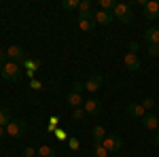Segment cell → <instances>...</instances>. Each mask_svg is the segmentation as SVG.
<instances>
[{
	"label": "cell",
	"mask_w": 159,
	"mask_h": 157,
	"mask_svg": "<svg viewBox=\"0 0 159 157\" xmlns=\"http://www.w3.org/2000/svg\"><path fill=\"white\" fill-rule=\"evenodd\" d=\"M0 74H2L4 81L17 83V81L21 79V68H19V64H15V62H7V64L0 68Z\"/></svg>",
	"instance_id": "obj_1"
},
{
	"label": "cell",
	"mask_w": 159,
	"mask_h": 157,
	"mask_svg": "<svg viewBox=\"0 0 159 157\" xmlns=\"http://www.w3.org/2000/svg\"><path fill=\"white\" fill-rule=\"evenodd\" d=\"M112 17L119 19L121 24H129V21L134 19L132 4H127V2H117V7H115V11H112Z\"/></svg>",
	"instance_id": "obj_2"
},
{
	"label": "cell",
	"mask_w": 159,
	"mask_h": 157,
	"mask_svg": "<svg viewBox=\"0 0 159 157\" xmlns=\"http://www.w3.org/2000/svg\"><path fill=\"white\" fill-rule=\"evenodd\" d=\"M28 132V123H25L24 119H11V123L7 125V136L9 138H21L24 134Z\"/></svg>",
	"instance_id": "obj_3"
},
{
	"label": "cell",
	"mask_w": 159,
	"mask_h": 157,
	"mask_svg": "<svg viewBox=\"0 0 159 157\" xmlns=\"http://www.w3.org/2000/svg\"><path fill=\"white\" fill-rule=\"evenodd\" d=\"M76 24H79V28H81L83 32H91V30L96 28V13H93V11L79 13V17H76Z\"/></svg>",
	"instance_id": "obj_4"
},
{
	"label": "cell",
	"mask_w": 159,
	"mask_h": 157,
	"mask_svg": "<svg viewBox=\"0 0 159 157\" xmlns=\"http://www.w3.org/2000/svg\"><path fill=\"white\" fill-rule=\"evenodd\" d=\"M102 146H104L108 153H117V151H121V149H123V140H121V136L110 134V136H106V138H104Z\"/></svg>",
	"instance_id": "obj_5"
},
{
	"label": "cell",
	"mask_w": 159,
	"mask_h": 157,
	"mask_svg": "<svg viewBox=\"0 0 159 157\" xmlns=\"http://www.w3.org/2000/svg\"><path fill=\"white\" fill-rule=\"evenodd\" d=\"M142 15L147 17L148 21H153V19H159V2H155V0H148L147 4L142 7Z\"/></svg>",
	"instance_id": "obj_6"
},
{
	"label": "cell",
	"mask_w": 159,
	"mask_h": 157,
	"mask_svg": "<svg viewBox=\"0 0 159 157\" xmlns=\"http://www.w3.org/2000/svg\"><path fill=\"white\" fill-rule=\"evenodd\" d=\"M7 58L11 62H25V53H24V47L21 45H11V47L7 49Z\"/></svg>",
	"instance_id": "obj_7"
},
{
	"label": "cell",
	"mask_w": 159,
	"mask_h": 157,
	"mask_svg": "<svg viewBox=\"0 0 159 157\" xmlns=\"http://www.w3.org/2000/svg\"><path fill=\"white\" fill-rule=\"evenodd\" d=\"M123 64H125V68L127 70H132V72H136V70H140V66H142V62H140V58L136 55V53H125V58H123Z\"/></svg>",
	"instance_id": "obj_8"
},
{
	"label": "cell",
	"mask_w": 159,
	"mask_h": 157,
	"mask_svg": "<svg viewBox=\"0 0 159 157\" xmlns=\"http://www.w3.org/2000/svg\"><path fill=\"white\" fill-rule=\"evenodd\" d=\"M125 113H127V117H132V119H142V117L147 115L144 106H142V104H138V102H132V104H127Z\"/></svg>",
	"instance_id": "obj_9"
},
{
	"label": "cell",
	"mask_w": 159,
	"mask_h": 157,
	"mask_svg": "<svg viewBox=\"0 0 159 157\" xmlns=\"http://www.w3.org/2000/svg\"><path fill=\"white\" fill-rule=\"evenodd\" d=\"M83 110H85L87 115H100V110H102V102L96 100V98H89V100H85V104H83Z\"/></svg>",
	"instance_id": "obj_10"
},
{
	"label": "cell",
	"mask_w": 159,
	"mask_h": 157,
	"mask_svg": "<svg viewBox=\"0 0 159 157\" xmlns=\"http://www.w3.org/2000/svg\"><path fill=\"white\" fill-rule=\"evenodd\" d=\"M102 81H104V79H102V74H91V76L85 81V89L89 91V94H93V91H98V89H100Z\"/></svg>",
	"instance_id": "obj_11"
},
{
	"label": "cell",
	"mask_w": 159,
	"mask_h": 157,
	"mask_svg": "<svg viewBox=\"0 0 159 157\" xmlns=\"http://www.w3.org/2000/svg\"><path fill=\"white\" fill-rule=\"evenodd\" d=\"M66 102H68L70 109H83V104H85V100L81 98V94H76V91H70L66 96Z\"/></svg>",
	"instance_id": "obj_12"
},
{
	"label": "cell",
	"mask_w": 159,
	"mask_h": 157,
	"mask_svg": "<svg viewBox=\"0 0 159 157\" xmlns=\"http://www.w3.org/2000/svg\"><path fill=\"white\" fill-rule=\"evenodd\" d=\"M142 125H144L147 130H157L159 127V117L153 115V113H147V115L142 117Z\"/></svg>",
	"instance_id": "obj_13"
},
{
	"label": "cell",
	"mask_w": 159,
	"mask_h": 157,
	"mask_svg": "<svg viewBox=\"0 0 159 157\" xmlns=\"http://www.w3.org/2000/svg\"><path fill=\"white\" fill-rule=\"evenodd\" d=\"M115 21V17H112V13H108V11H102L100 9L98 13H96V24H102V25H110Z\"/></svg>",
	"instance_id": "obj_14"
},
{
	"label": "cell",
	"mask_w": 159,
	"mask_h": 157,
	"mask_svg": "<svg viewBox=\"0 0 159 157\" xmlns=\"http://www.w3.org/2000/svg\"><path fill=\"white\" fill-rule=\"evenodd\" d=\"M144 40L148 45H159V28H147L144 30Z\"/></svg>",
	"instance_id": "obj_15"
},
{
	"label": "cell",
	"mask_w": 159,
	"mask_h": 157,
	"mask_svg": "<svg viewBox=\"0 0 159 157\" xmlns=\"http://www.w3.org/2000/svg\"><path fill=\"white\" fill-rule=\"evenodd\" d=\"M91 136H93V142H98V145H102V142H104V138H106L108 134H106V130H104L102 125H96V127L91 130Z\"/></svg>",
	"instance_id": "obj_16"
},
{
	"label": "cell",
	"mask_w": 159,
	"mask_h": 157,
	"mask_svg": "<svg viewBox=\"0 0 159 157\" xmlns=\"http://www.w3.org/2000/svg\"><path fill=\"white\" fill-rule=\"evenodd\" d=\"M11 123V110L7 106H0V127H7Z\"/></svg>",
	"instance_id": "obj_17"
},
{
	"label": "cell",
	"mask_w": 159,
	"mask_h": 157,
	"mask_svg": "<svg viewBox=\"0 0 159 157\" xmlns=\"http://www.w3.org/2000/svg\"><path fill=\"white\" fill-rule=\"evenodd\" d=\"M36 157H55V149L43 145L40 149H36Z\"/></svg>",
	"instance_id": "obj_18"
},
{
	"label": "cell",
	"mask_w": 159,
	"mask_h": 157,
	"mask_svg": "<svg viewBox=\"0 0 159 157\" xmlns=\"http://www.w3.org/2000/svg\"><path fill=\"white\" fill-rule=\"evenodd\" d=\"M24 66L28 68V76H34V72H36V68L40 66V62L38 60H25Z\"/></svg>",
	"instance_id": "obj_19"
},
{
	"label": "cell",
	"mask_w": 159,
	"mask_h": 157,
	"mask_svg": "<svg viewBox=\"0 0 159 157\" xmlns=\"http://www.w3.org/2000/svg\"><path fill=\"white\" fill-rule=\"evenodd\" d=\"M91 157H108V151L104 149L102 145L93 142V151H91Z\"/></svg>",
	"instance_id": "obj_20"
},
{
	"label": "cell",
	"mask_w": 159,
	"mask_h": 157,
	"mask_svg": "<svg viewBox=\"0 0 159 157\" xmlns=\"http://www.w3.org/2000/svg\"><path fill=\"white\" fill-rule=\"evenodd\" d=\"M79 4H81V0H64V2H61V7H64L66 11H74V9L79 11Z\"/></svg>",
	"instance_id": "obj_21"
},
{
	"label": "cell",
	"mask_w": 159,
	"mask_h": 157,
	"mask_svg": "<svg viewBox=\"0 0 159 157\" xmlns=\"http://www.w3.org/2000/svg\"><path fill=\"white\" fill-rule=\"evenodd\" d=\"M100 7H102V11L112 13V11H115V7H117V2H115V0H100Z\"/></svg>",
	"instance_id": "obj_22"
},
{
	"label": "cell",
	"mask_w": 159,
	"mask_h": 157,
	"mask_svg": "<svg viewBox=\"0 0 159 157\" xmlns=\"http://www.w3.org/2000/svg\"><path fill=\"white\" fill-rule=\"evenodd\" d=\"M85 115H87V113L83 109H72V119L74 121H83V119H85Z\"/></svg>",
	"instance_id": "obj_23"
},
{
	"label": "cell",
	"mask_w": 159,
	"mask_h": 157,
	"mask_svg": "<svg viewBox=\"0 0 159 157\" xmlns=\"http://www.w3.org/2000/svg\"><path fill=\"white\" fill-rule=\"evenodd\" d=\"M91 11V0H81V4H79V13H87Z\"/></svg>",
	"instance_id": "obj_24"
},
{
	"label": "cell",
	"mask_w": 159,
	"mask_h": 157,
	"mask_svg": "<svg viewBox=\"0 0 159 157\" xmlns=\"http://www.w3.org/2000/svg\"><path fill=\"white\" fill-rule=\"evenodd\" d=\"M57 123H60V117H49V125H47V132H55V130H57V127H55Z\"/></svg>",
	"instance_id": "obj_25"
},
{
	"label": "cell",
	"mask_w": 159,
	"mask_h": 157,
	"mask_svg": "<svg viewBox=\"0 0 159 157\" xmlns=\"http://www.w3.org/2000/svg\"><path fill=\"white\" fill-rule=\"evenodd\" d=\"M142 106H144V110L153 109V106H155V100H153L151 96H148V98H144V100H142Z\"/></svg>",
	"instance_id": "obj_26"
},
{
	"label": "cell",
	"mask_w": 159,
	"mask_h": 157,
	"mask_svg": "<svg viewBox=\"0 0 159 157\" xmlns=\"http://www.w3.org/2000/svg\"><path fill=\"white\" fill-rule=\"evenodd\" d=\"M21 155H24V157H34V155H36V149H32V146H25Z\"/></svg>",
	"instance_id": "obj_27"
},
{
	"label": "cell",
	"mask_w": 159,
	"mask_h": 157,
	"mask_svg": "<svg viewBox=\"0 0 159 157\" xmlns=\"http://www.w3.org/2000/svg\"><path fill=\"white\" fill-rule=\"evenodd\" d=\"M148 55H151V58L159 55V45H148Z\"/></svg>",
	"instance_id": "obj_28"
},
{
	"label": "cell",
	"mask_w": 159,
	"mask_h": 157,
	"mask_svg": "<svg viewBox=\"0 0 159 157\" xmlns=\"http://www.w3.org/2000/svg\"><path fill=\"white\" fill-rule=\"evenodd\" d=\"M68 146H70V149H72V151H76V149H79V146H81V142H79V140H76V138H70V140H68Z\"/></svg>",
	"instance_id": "obj_29"
},
{
	"label": "cell",
	"mask_w": 159,
	"mask_h": 157,
	"mask_svg": "<svg viewBox=\"0 0 159 157\" xmlns=\"http://www.w3.org/2000/svg\"><path fill=\"white\" fill-rule=\"evenodd\" d=\"M83 89H85V83H74V89H72V91H76V94H81Z\"/></svg>",
	"instance_id": "obj_30"
},
{
	"label": "cell",
	"mask_w": 159,
	"mask_h": 157,
	"mask_svg": "<svg viewBox=\"0 0 159 157\" xmlns=\"http://www.w3.org/2000/svg\"><path fill=\"white\" fill-rule=\"evenodd\" d=\"M30 87H32V89H43V83H40V81H32Z\"/></svg>",
	"instance_id": "obj_31"
},
{
	"label": "cell",
	"mask_w": 159,
	"mask_h": 157,
	"mask_svg": "<svg viewBox=\"0 0 159 157\" xmlns=\"http://www.w3.org/2000/svg\"><path fill=\"white\" fill-rule=\"evenodd\" d=\"M55 136H57L60 140H66V132H64V130H55Z\"/></svg>",
	"instance_id": "obj_32"
},
{
	"label": "cell",
	"mask_w": 159,
	"mask_h": 157,
	"mask_svg": "<svg viewBox=\"0 0 159 157\" xmlns=\"http://www.w3.org/2000/svg\"><path fill=\"white\" fill-rule=\"evenodd\" d=\"M0 64H2V66L7 64V51H2V49H0Z\"/></svg>",
	"instance_id": "obj_33"
},
{
	"label": "cell",
	"mask_w": 159,
	"mask_h": 157,
	"mask_svg": "<svg viewBox=\"0 0 159 157\" xmlns=\"http://www.w3.org/2000/svg\"><path fill=\"white\" fill-rule=\"evenodd\" d=\"M4 136H7V127H0V140H2Z\"/></svg>",
	"instance_id": "obj_34"
},
{
	"label": "cell",
	"mask_w": 159,
	"mask_h": 157,
	"mask_svg": "<svg viewBox=\"0 0 159 157\" xmlns=\"http://www.w3.org/2000/svg\"><path fill=\"white\" fill-rule=\"evenodd\" d=\"M153 142H155V145L159 146V134H157V136H155V138H153Z\"/></svg>",
	"instance_id": "obj_35"
}]
</instances>
